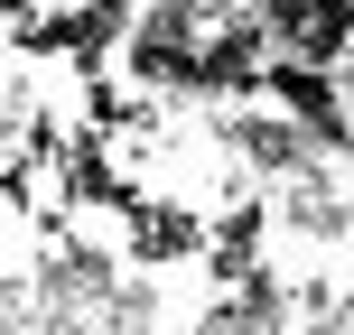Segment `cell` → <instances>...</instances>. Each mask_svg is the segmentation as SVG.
Here are the masks:
<instances>
[{"label":"cell","mask_w":354,"mask_h":335,"mask_svg":"<svg viewBox=\"0 0 354 335\" xmlns=\"http://www.w3.org/2000/svg\"><path fill=\"white\" fill-rule=\"evenodd\" d=\"M280 56H308V66H345L354 56V0H252Z\"/></svg>","instance_id":"1"}]
</instances>
